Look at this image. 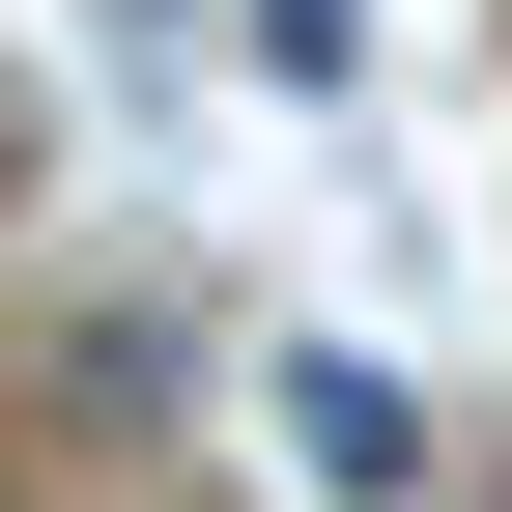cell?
Here are the masks:
<instances>
[{"label": "cell", "instance_id": "obj_1", "mask_svg": "<svg viewBox=\"0 0 512 512\" xmlns=\"http://www.w3.org/2000/svg\"><path fill=\"white\" fill-rule=\"evenodd\" d=\"M285 456L342 484V512H399V484H427V399H399L370 342H285Z\"/></svg>", "mask_w": 512, "mask_h": 512}, {"label": "cell", "instance_id": "obj_2", "mask_svg": "<svg viewBox=\"0 0 512 512\" xmlns=\"http://www.w3.org/2000/svg\"><path fill=\"white\" fill-rule=\"evenodd\" d=\"M228 29H256V57H285V86H313V57H342V0H228Z\"/></svg>", "mask_w": 512, "mask_h": 512}]
</instances>
